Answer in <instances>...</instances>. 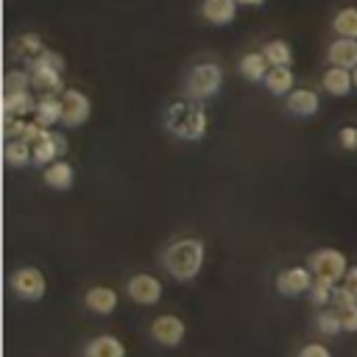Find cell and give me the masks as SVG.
Returning <instances> with one entry per match:
<instances>
[{
    "label": "cell",
    "instance_id": "4dcf8cb0",
    "mask_svg": "<svg viewBox=\"0 0 357 357\" xmlns=\"http://www.w3.org/2000/svg\"><path fill=\"white\" fill-rule=\"evenodd\" d=\"M337 142L346 151H357V126H343L337 131Z\"/></svg>",
    "mask_w": 357,
    "mask_h": 357
},
{
    "label": "cell",
    "instance_id": "7402d4cb",
    "mask_svg": "<svg viewBox=\"0 0 357 357\" xmlns=\"http://www.w3.org/2000/svg\"><path fill=\"white\" fill-rule=\"evenodd\" d=\"M3 159L8 167H25L33 165V145L25 139H8L3 145Z\"/></svg>",
    "mask_w": 357,
    "mask_h": 357
},
{
    "label": "cell",
    "instance_id": "7a4b0ae2",
    "mask_svg": "<svg viewBox=\"0 0 357 357\" xmlns=\"http://www.w3.org/2000/svg\"><path fill=\"white\" fill-rule=\"evenodd\" d=\"M165 126L173 137L178 139H187V142H195L206 134L209 128V117H206V109L198 106V100H176L165 109Z\"/></svg>",
    "mask_w": 357,
    "mask_h": 357
},
{
    "label": "cell",
    "instance_id": "d590c367",
    "mask_svg": "<svg viewBox=\"0 0 357 357\" xmlns=\"http://www.w3.org/2000/svg\"><path fill=\"white\" fill-rule=\"evenodd\" d=\"M351 75H354V89H357V67L351 70Z\"/></svg>",
    "mask_w": 357,
    "mask_h": 357
},
{
    "label": "cell",
    "instance_id": "9c48e42d",
    "mask_svg": "<svg viewBox=\"0 0 357 357\" xmlns=\"http://www.w3.org/2000/svg\"><path fill=\"white\" fill-rule=\"evenodd\" d=\"M67 148H70V145H67V137H64L61 131L47 128V134H45L39 142H33V165L45 167V165L61 159V156L67 153Z\"/></svg>",
    "mask_w": 357,
    "mask_h": 357
},
{
    "label": "cell",
    "instance_id": "d6a6232c",
    "mask_svg": "<svg viewBox=\"0 0 357 357\" xmlns=\"http://www.w3.org/2000/svg\"><path fill=\"white\" fill-rule=\"evenodd\" d=\"M298 357H332V351L324 343H307V346H301Z\"/></svg>",
    "mask_w": 357,
    "mask_h": 357
},
{
    "label": "cell",
    "instance_id": "6da1fadb",
    "mask_svg": "<svg viewBox=\"0 0 357 357\" xmlns=\"http://www.w3.org/2000/svg\"><path fill=\"white\" fill-rule=\"evenodd\" d=\"M204 259H206V248L198 237H181L162 251V265L176 282L195 279L204 268Z\"/></svg>",
    "mask_w": 357,
    "mask_h": 357
},
{
    "label": "cell",
    "instance_id": "8fae6325",
    "mask_svg": "<svg viewBox=\"0 0 357 357\" xmlns=\"http://www.w3.org/2000/svg\"><path fill=\"white\" fill-rule=\"evenodd\" d=\"M28 70H31L33 89H39L42 95H61L67 89L61 81V70L47 67V64H28Z\"/></svg>",
    "mask_w": 357,
    "mask_h": 357
},
{
    "label": "cell",
    "instance_id": "ba28073f",
    "mask_svg": "<svg viewBox=\"0 0 357 357\" xmlns=\"http://www.w3.org/2000/svg\"><path fill=\"white\" fill-rule=\"evenodd\" d=\"M126 293L134 304H142V307H151L162 298V282L151 273H134L126 284Z\"/></svg>",
    "mask_w": 357,
    "mask_h": 357
},
{
    "label": "cell",
    "instance_id": "277c9868",
    "mask_svg": "<svg viewBox=\"0 0 357 357\" xmlns=\"http://www.w3.org/2000/svg\"><path fill=\"white\" fill-rule=\"evenodd\" d=\"M307 265H310V271H312L315 279H324L329 284H340L343 276H346V271H349L346 254L337 251V248H318V251H312V257H310Z\"/></svg>",
    "mask_w": 357,
    "mask_h": 357
},
{
    "label": "cell",
    "instance_id": "8992f818",
    "mask_svg": "<svg viewBox=\"0 0 357 357\" xmlns=\"http://www.w3.org/2000/svg\"><path fill=\"white\" fill-rule=\"evenodd\" d=\"M61 100H64L61 126H67V128H78V126H84V123L89 120L92 103H89V98H86L81 89H75V86H67V89L61 92Z\"/></svg>",
    "mask_w": 357,
    "mask_h": 357
},
{
    "label": "cell",
    "instance_id": "1f68e13d",
    "mask_svg": "<svg viewBox=\"0 0 357 357\" xmlns=\"http://www.w3.org/2000/svg\"><path fill=\"white\" fill-rule=\"evenodd\" d=\"M340 312V321H343V332H357V304L346 307V310H337Z\"/></svg>",
    "mask_w": 357,
    "mask_h": 357
},
{
    "label": "cell",
    "instance_id": "ffe728a7",
    "mask_svg": "<svg viewBox=\"0 0 357 357\" xmlns=\"http://www.w3.org/2000/svg\"><path fill=\"white\" fill-rule=\"evenodd\" d=\"M84 357H126V346L117 335H98L86 343Z\"/></svg>",
    "mask_w": 357,
    "mask_h": 357
},
{
    "label": "cell",
    "instance_id": "e575fe53",
    "mask_svg": "<svg viewBox=\"0 0 357 357\" xmlns=\"http://www.w3.org/2000/svg\"><path fill=\"white\" fill-rule=\"evenodd\" d=\"M240 6H245V8H257V6H262L265 0H237Z\"/></svg>",
    "mask_w": 357,
    "mask_h": 357
},
{
    "label": "cell",
    "instance_id": "d4e9b609",
    "mask_svg": "<svg viewBox=\"0 0 357 357\" xmlns=\"http://www.w3.org/2000/svg\"><path fill=\"white\" fill-rule=\"evenodd\" d=\"M262 53H265V59L271 61V67H290V64H293V47H290V42H284V39H271V42H265Z\"/></svg>",
    "mask_w": 357,
    "mask_h": 357
},
{
    "label": "cell",
    "instance_id": "836d02e7",
    "mask_svg": "<svg viewBox=\"0 0 357 357\" xmlns=\"http://www.w3.org/2000/svg\"><path fill=\"white\" fill-rule=\"evenodd\" d=\"M340 284H346L354 296H357V265H349V271H346V276H343V282Z\"/></svg>",
    "mask_w": 357,
    "mask_h": 357
},
{
    "label": "cell",
    "instance_id": "30bf717a",
    "mask_svg": "<svg viewBox=\"0 0 357 357\" xmlns=\"http://www.w3.org/2000/svg\"><path fill=\"white\" fill-rule=\"evenodd\" d=\"M184 335H187V326H184V321L176 318V315H159V318H153V324H151V337H153L159 346L173 349V346H178V343L184 340Z\"/></svg>",
    "mask_w": 357,
    "mask_h": 357
},
{
    "label": "cell",
    "instance_id": "4fadbf2b",
    "mask_svg": "<svg viewBox=\"0 0 357 357\" xmlns=\"http://www.w3.org/2000/svg\"><path fill=\"white\" fill-rule=\"evenodd\" d=\"M318 109H321V95H318L315 89L296 86V89L287 95V112L296 114V117H312Z\"/></svg>",
    "mask_w": 357,
    "mask_h": 357
},
{
    "label": "cell",
    "instance_id": "9a60e30c",
    "mask_svg": "<svg viewBox=\"0 0 357 357\" xmlns=\"http://www.w3.org/2000/svg\"><path fill=\"white\" fill-rule=\"evenodd\" d=\"M326 59H329V64H335V67L354 70V67H357V39L337 36V39L326 47Z\"/></svg>",
    "mask_w": 357,
    "mask_h": 357
},
{
    "label": "cell",
    "instance_id": "603a6c76",
    "mask_svg": "<svg viewBox=\"0 0 357 357\" xmlns=\"http://www.w3.org/2000/svg\"><path fill=\"white\" fill-rule=\"evenodd\" d=\"M73 181H75V170H73L70 162H59L56 159V162H50L45 167V184L47 187H53V190H70Z\"/></svg>",
    "mask_w": 357,
    "mask_h": 357
},
{
    "label": "cell",
    "instance_id": "f1b7e54d",
    "mask_svg": "<svg viewBox=\"0 0 357 357\" xmlns=\"http://www.w3.org/2000/svg\"><path fill=\"white\" fill-rule=\"evenodd\" d=\"M332 290H335V284H329L324 279H315L312 287H310V301L315 307H326V304H332Z\"/></svg>",
    "mask_w": 357,
    "mask_h": 357
},
{
    "label": "cell",
    "instance_id": "7c38bea8",
    "mask_svg": "<svg viewBox=\"0 0 357 357\" xmlns=\"http://www.w3.org/2000/svg\"><path fill=\"white\" fill-rule=\"evenodd\" d=\"M321 86H324V92L332 95V98H346V95L354 89V75H351V70H346V67L329 64L326 73L321 75Z\"/></svg>",
    "mask_w": 357,
    "mask_h": 357
},
{
    "label": "cell",
    "instance_id": "5bb4252c",
    "mask_svg": "<svg viewBox=\"0 0 357 357\" xmlns=\"http://www.w3.org/2000/svg\"><path fill=\"white\" fill-rule=\"evenodd\" d=\"M117 301H120V296H117L112 287H106V284H95V287H89V290L84 293L86 310H92V312H98V315L114 312V310H117Z\"/></svg>",
    "mask_w": 357,
    "mask_h": 357
},
{
    "label": "cell",
    "instance_id": "484cf974",
    "mask_svg": "<svg viewBox=\"0 0 357 357\" xmlns=\"http://www.w3.org/2000/svg\"><path fill=\"white\" fill-rule=\"evenodd\" d=\"M332 31L337 36H346V39H357V8L354 6H343L335 20H332Z\"/></svg>",
    "mask_w": 357,
    "mask_h": 357
},
{
    "label": "cell",
    "instance_id": "ac0fdd59",
    "mask_svg": "<svg viewBox=\"0 0 357 357\" xmlns=\"http://www.w3.org/2000/svg\"><path fill=\"white\" fill-rule=\"evenodd\" d=\"M36 98L31 95V89L25 92H3V114L6 117H28L36 112Z\"/></svg>",
    "mask_w": 357,
    "mask_h": 357
},
{
    "label": "cell",
    "instance_id": "d6986e66",
    "mask_svg": "<svg viewBox=\"0 0 357 357\" xmlns=\"http://www.w3.org/2000/svg\"><path fill=\"white\" fill-rule=\"evenodd\" d=\"M61 112H64V100L61 95H42L33 112V120L45 128H53L56 123H61Z\"/></svg>",
    "mask_w": 357,
    "mask_h": 357
},
{
    "label": "cell",
    "instance_id": "2e32d148",
    "mask_svg": "<svg viewBox=\"0 0 357 357\" xmlns=\"http://www.w3.org/2000/svg\"><path fill=\"white\" fill-rule=\"evenodd\" d=\"M237 8H240L237 0H204L201 3V14L212 25H229V22H234Z\"/></svg>",
    "mask_w": 357,
    "mask_h": 357
},
{
    "label": "cell",
    "instance_id": "cb8c5ba5",
    "mask_svg": "<svg viewBox=\"0 0 357 357\" xmlns=\"http://www.w3.org/2000/svg\"><path fill=\"white\" fill-rule=\"evenodd\" d=\"M265 86L271 95H290L296 89V75L290 67H271L265 75Z\"/></svg>",
    "mask_w": 357,
    "mask_h": 357
},
{
    "label": "cell",
    "instance_id": "44dd1931",
    "mask_svg": "<svg viewBox=\"0 0 357 357\" xmlns=\"http://www.w3.org/2000/svg\"><path fill=\"white\" fill-rule=\"evenodd\" d=\"M237 70H240V75H243L245 81H265V75H268V70H271V61L265 59L262 50H257V53H245V56L240 59Z\"/></svg>",
    "mask_w": 357,
    "mask_h": 357
},
{
    "label": "cell",
    "instance_id": "83f0119b",
    "mask_svg": "<svg viewBox=\"0 0 357 357\" xmlns=\"http://www.w3.org/2000/svg\"><path fill=\"white\" fill-rule=\"evenodd\" d=\"M25 89H33L31 70H8L3 78V92H25Z\"/></svg>",
    "mask_w": 357,
    "mask_h": 357
},
{
    "label": "cell",
    "instance_id": "52a82bcc",
    "mask_svg": "<svg viewBox=\"0 0 357 357\" xmlns=\"http://www.w3.org/2000/svg\"><path fill=\"white\" fill-rule=\"evenodd\" d=\"M312 282H315V276H312L310 265H293V268L279 271V276H276V290H279V296L293 298V296L310 293Z\"/></svg>",
    "mask_w": 357,
    "mask_h": 357
},
{
    "label": "cell",
    "instance_id": "4316f807",
    "mask_svg": "<svg viewBox=\"0 0 357 357\" xmlns=\"http://www.w3.org/2000/svg\"><path fill=\"white\" fill-rule=\"evenodd\" d=\"M315 329L321 332V335H326V337H332V335H337V332H343V321H340V312L332 307V310H321L318 315H315Z\"/></svg>",
    "mask_w": 357,
    "mask_h": 357
},
{
    "label": "cell",
    "instance_id": "e0dca14e",
    "mask_svg": "<svg viewBox=\"0 0 357 357\" xmlns=\"http://www.w3.org/2000/svg\"><path fill=\"white\" fill-rule=\"evenodd\" d=\"M45 50H47V47H45V42H42L39 33H20V36H14V42H11L14 59H20V61H25V64H33Z\"/></svg>",
    "mask_w": 357,
    "mask_h": 357
},
{
    "label": "cell",
    "instance_id": "5b68a950",
    "mask_svg": "<svg viewBox=\"0 0 357 357\" xmlns=\"http://www.w3.org/2000/svg\"><path fill=\"white\" fill-rule=\"evenodd\" d=\"M8 287H11V293H14L17 298H22V301H39V298L45 296V290H47V282H45V273H42L39 268L22 265V268H17V271L11 273Z\"/></svg>",
    "mask_w": 357,
    "mask_h": 357
},
{
    "label": "cell",
    "instance_id": "3957f363",
    "mask_svg": "<svg viewBox=\"0 0 357 357\" xmlns=\"http://www.w3.org/2000/svg\"><path fill=\"white\" fill-rule=\"evenodd\" d=\"M220 86H223V70L215 61L195 64L187 73V84H184V89H187V95L192 100H209V98H215L220 92Z\"/></svg>",
    "mask_w": 357,
    "mask_h": 357
},
{
    "label": "cell",
    "instance_id": "f546056e",
    "mask_svg": "<svg viewBox=\"0 0 357 357\" xmlns=\"http://www.w3.org/2000/svg\"><path fill=\"white\" fill-rule=\"evenodd\" d=\"M351 304H357V296L346 284H335V290H332V307L335 310H346Z\"/></svg>",
    "mask_w": 357,
    "mask_h": 357
}]
</instances>
